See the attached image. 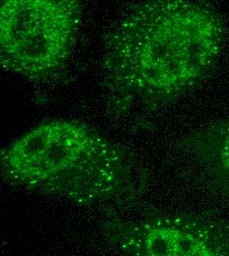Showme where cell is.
Returning a JSON list of instances; mask_svg holds the SVG:
<instances>
[{"label": "cell", "instance_id": "1", "mask_svg": "<svg viewBox=\"0 0 229 256\" xmlns=\"http://www.w3.org/2000/svg\"><path fill=\"white\" fill-rule=\"evenodd\" d=\"M225 22L201 0H145L106 40L103 80L109 108L154 110L196 87L223 50Z\"/></svg>", "mask_w": 229, "mask_h": 256}, {"label": "cell", "instance_id": "2", "mask_svg": "<svg viewBox=\"0 0 229 256\" xmlns=\"http://www.w3.org/2000/svg\"><path fill=\"white\" fill-rule=\"evenodd\" d=\"M0 164L6 182L79 204L131 197L145 182L122 146L66 120L26 131L1 150Z\"/></svg>", "mask_w": 229, "mask_h": 256}, {"label": "cell", "instance_id": "3", "mask_svg": "<svg viewBox=\"0 0 229 256\" xmlns=\"http://www.w3.org/2000/svg\"><path fill=\"white\" fill-rule=\"evenodd\" d=\"M83 0H0L2 68L29 80L46 79L71 56Z\"/></svg>", "mask_w": 229, "mask_h": 256}, {"label": "cell", "instance_id": "4", "mask_svg": "<svg viewBox=\"0 0 229 256\" xmlns=\"http://www.w3.org/2000/svg\"><path fill=\"white\" fill-rule=\"evenodd\" d=\"M105 236L128 256H229L228 224L188 214L113 219Z\"/></svg>", "mask_w": 229, "mask_h": 256}, {"label": "cell", "instance_id": "5", "mask_svg": "<svg viewBox=\"0 0 229 256\" xmlns=\"http://www.w3.org/2000/svg\"><path fill=\"white\" fill-rule=\"evenodd\" d=\"M181 145L203 166L211 180L229 195V116L189 135Z\"/></svg>", "mask_w": 229, "mask_h": 256}]
</instances>
